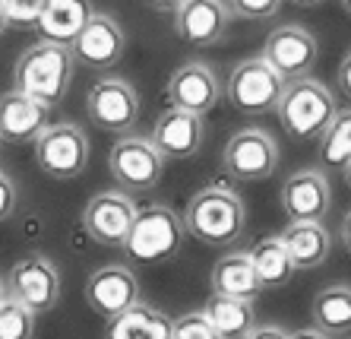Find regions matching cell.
<instances>
[{
    "label": "cell",
    "instance_id": "e575fe53",
    "mask_svg": "<svg viewBox=\"0 0 351 339\" xmlns=\"http://www.w3.org/2000/svg\"><path fill=\"white\" fill-rule=\"evenodd\" d=\"M339 241H342V248H345V254L351 257V209L345 213V219H342V225H339Z\"/></svg>",
    "mask_w": 351,
    "mask_h": 339
},
{
    "label": "cell",
    "instance_id": "2e32d148",
    "mask_svg": "<svg viewBox=\"0 0 351 339\" xmlns=\"http://www.w3.org/2000/svg\"><path fill=\"white\" fill-rule=\"evenodd\" d=\"M231 19L225 0H180L174 10V35L190 48H213L225 38Z\"/></svg>",
    "mask_w": 351,
    "mask_h": 339
},
{
    "label": "cell",
    "instance_id": "cb8c5ba5",
    "mask_svg": "<svg viewBox=\"0 0 351 339\" xmlns=\"http://www.w3.org/2000/svg\"><path fill=\"white\" fill-rule=\"evenodd\" d=\"M311 317H313V327L323 330L329 339L351 333V285L332 282L326 289H319L313 295Z\"/></svg>",
    "mask_w": 351,
    "mask_h": 339
},
{
    "label": "cell",
    "instance_id": "4316f807",
    "mask_svg": "<svg viewBox=\"0 0 351 339\" xmlns=\"http://www.w3.org/2000/svg\"><path fill=\"white\" fill-rule=\"evenodd\" d=\"M319 159H323L326 168H339V172L351 159V108L335 111L332 124L323 130V137H319Z\"/></svg>",
    "mask_w": 351,
    "mask_h": 339
},
{
    "label": "cell",
    "instance_id": "30bf717a",
    "mask_svg": "<svg viewBox=\"0 0 351 339\" xmlns=\"http://www.w3.org/2000/svg\"><path fill=\"white\" fill-rule=\"evenodd\" d=\"M86 115L108 133H130L139 117V92L121 76H101L86 92Z\"/></svg>",
    "mask_w": 351,
    "mask_h": 339
},
{
    "label": "cell",
    "instance_id": "f35d334b",
    "mask_svg": "<svg viewBox=\"0 0 351 339\" xmlns=\"http://www.w3.org/2000/svg\"><path fill=\"white\" fill-rule=\"evenodd\" d=\"M294 7H319V3H326V0H288Z\"/></svg>",
    "mask_w": 351,
    "mask_h": 339
},
{
    "label": "cell",
    "instance_id": "52a82bcc",
    "mask_svg": "<svg viewBox=\"0 0 351 339\" xmlns=\"http://www.w3.org/2000/svg\"><path fill=\"white\" fill-rule=\"evenodd\" d=\"M108 172L117 181V187L127 194L152 191L165 174V156L152 146L149 137L121 133V140L108 152Z\"/></svg>",
    "mask_w": 351,
    "mask_h": 339
},
{
    "label": "cell",
    "instance_id": "e0dca14e",
    "mask_svg": "<svg viewBox=\"0 0 351 339\" xmlns=\"http://www.w3.org/2000/svg\"><path fill=\"white\" fill-rule=\"evenodd\" d=\"M136 301H139V279L127 264L98 266L89 276V282H86V305L105 320L117 317Z\"/></svg>",
    "mask_w": 351,
    "mask_h": 339
},
{
    "label": "cell",
    "instance_id": "1f68e13d",
    "mask_svg": "<svg viewBox=\"0 0 351 339\" xmlns=\"http://www.w3.org/2000/svg\"><path fill=\"white\" fill-rule=\"evenodd\" d=\"M16 207H19V187H16V181H13L7 172H0V225L7 222V219H13Z\"/></svg>",
    "mask_w": 351,
    "mask_h": 339
},
{
    "label": "cell",
    "instance_id": "b9f144b4",
    "mask_svg": "<svg viewBox=\"0 0 351 339\" xmlns=\"http://www.w3.org/2000/svg\"><path fill=\"white\" fill-rule=\"evenodd\" d=\"M339 7H342L345 13H348V16H351V0H339Z\"/></svg>",
    "mask_w": 351,
    "mask_h": 339
},
{
    "label": "cell",
    "instance_id": "7c38bea8",
    "mask_svg": "<svg viewBox=\"0 0 351 339\" xmlns=\"http://www.w3.org/2000/svg\"><path fill=\"white\" fill-rule=\"evenodd\" d=\"M278 200L288 222H326L332 209V187L319 168H298L282 181Z\"/></svg>",
    "mask_w": 351,
    "mask_h": 339
},
{
    "label": "cell",
    "instance_id": "ab89813d",
    "mask_svg": "<svg viewBox=\"0 0 351 339\" xmlns=\"http://www.w3.org/2000/svg\"><path fill=\"white\" fill-rule=\"evenodd\" d=\"M342 178H345V184H348V191H351V159L342 165Z\"/></svg>",
    "mask_w": 351,
    "mask_h": 339
},
{
    "label": "cell",
    "instance_id": "f1b7e54d",
    "mask_svg": "<svg viewBox=\"0 0 351 339\" xmlns=\"http://www.w3.org/2000/svg\"><path fill=\"white\" fill-rule=\"evenodd\" d=\"M171 339H221L203 311H187L171 320Z\"/></svg>",
    "mask_w": 351,
    "mask_h": 339
},
{
    "label": "cell",
    "instance_id": "f546056e",
    "mask_svg": "<svg viewBox=\"0 0 351 339\" xmlns=\"http://www.w3.org/2000/svg\"><path fill=\"white\" fill-rule=\"evenodd\" d=\"M225 3H228L231 16L260 23V19H272V16H276L285 0H225Z\"/></svg>",
    "mask_w": 351,
    "mask_h": 339
},
{
    "label": "cell",
    "instance_id": "8d00e7d4",
    "mask_svg": "<svg viewBox=\"0 0 351 339\" xmlns=\"http://www.w3.org/2000/svg\"><path fill=\"white\" fill-rule=\"evenodd\" d=\"M288 339H329L323 330L317 327H304V330H288Z\"/></svg>",
    "mask_w": 351,
    "mask_h": 339
},
{
    "label": "cell",
    "instance_id": "4fadbf2b",
    "mask_svg": "<svg viewBox=\"0 0 351 339\" xmlns=\"http://www.w3.org/2000/svg\"><path fill=\"white\" fill-rule=\"evenodd\" d=\"M260 58L269 67H276L285 80L307 76L319 58V42L311 29H304V25H298V23H285V25H276V29L266 35Z\"/></svg>",
    "mask_w": 351,
    "mask_h": 339
},
{
    "label": "cell",
    "instance_id": "ffe728a7",
    "mask_svg": "<svg viewBox=\"0 0 351 339\" xmlns=\"http://www.w3.org/2000/svg\"><path fill=\"white\" fill-rule=\"evenodd\" d=\"M278 238L285 244L294 270H317L326 264L332 250V235L323 222H288Z\"/></svg>",
    "mask_w": 351,
    "mask_h": 339
},
{
    "label": "cell",
    "instance_id": "7a4b0ae2",
    "mask_svg": "<svg viewBox=\"0 0 351 339\" xmlns=\"http://www.w3.org/2000/svg\"><path fill=\"white\" fill-rule=\"evenodd\" d=\"M73 51L66 45L58 42H41L29 45L16 58V67H13V89L32 95V99L45 102V105H60L73 83Z\"/></svg>",
    "mask_w": 351,
    "mask_h": 339
},
{
    "label": "cell",
    "instance_id": "83f0119b",
    "mask_svg": "<svg viewBox=\"0 0 351 339\" xmlns=\"http://www.w3.org/2000/svg\"><path fill=\"white\" fill-rule=\"evenodd\" d=\"M35 317L16 298H3L0 301V339H32L35 336Z\"/></svg>",
    "mask_w": 351,
    "mask_h": 339
},
{
    "label": "cell",
    "instance_id": "7bdbcfd3",
    "mask_svg": "<svg viewBox=\"0 0 351 339\" xmlns=\"http://www.w3.org/2000/svg\"><path fill=\"white\" fill-rule=\"evenodd\" d=\"M0 143H3V140H0Z\"/></svg>",
    "mask_w": 351,
    "mask_h": 339
},
{
    "label": "cell",
    "instance_id": "74e56055",
    "mask_svg": "<svg viewBox=\"0 0 351 339\" xmlns=\"http://www.w3.org/2000/svg\"><path fill=\"white\" fill-rule=\"evenodd\" d=\"M10 29V19H7V7H3V0H0V35Z\"/></svg>",
    "mask_w": 351,
    "mask_h": 339
},
{
    "label": "cell",
    "instance_id": "5b68a950",
    "mask_svg": "<svg viewBox=\"0 0 351 339\" xmlns=\"http://www.w3.org/2000/svg\"><path fill=\"white\" fill-rule=\"evenodd\" d=\"M282 89H285V76L276 67H269L263 58H244L241 64L231 67V76L221 86V95L228 99L234 111L256 117L276 111Z\"/></svg>",
    "mask_w": 351,
    "mask_h": 339
},
{
    "label": "cell",
    "instance_id": "d6a6232c",
    "mask_svg": "<svg viewBox=\"0 0 351 339\" xmlns=\"http://www.w3.org/2000/svg\"><path fill=\"white\" fill-rule=\"evenodd\" d=\"M244 339H288V330L278 323H256Z\"/></svg>",
    "mask_w": 351,
    "mask_h": 339
},
{
    "label": "cell",
    "instance_id": "ac0fdd59",
    "mask_svg": "<svg viewBox=\"0 0 351 339\" xmlns=\"http://www.w3.org/2000/svg\"><path fill=\"white\" fill-rule=\"evenodd\" d=\"M149 140L165 159H174V162L193 159L199 156V149L206 143V117L180 111V108H168L156 117Z\"/></svg>",
    "mask_w": 351,
    "mask_h": 339
},
{
    "label": "cell",
    "instance_id": "9a60e30c",
    "mask_svg": "<svg viewBox=\"0 0 351 339\" xmlns=\"http://www.w3.org/2000/svg\"><path fill=\"white\" fill-rule=\"evenodd\" d=\"M70 51H73V60H80L89 70H111L121 64L127 51V35L111 13H92L89 23L73 38Z\"/></svg>",
    "mask_w": 351,
    "mask_h": 339
},
{
    "label": "cell",
    "instance_id": "836d02e7",
    "mask_svg": "<svg viewBox=\"0 0 351 339\" xmlns=\"http://www.w3.org/2000/svg\"><path fill=\"white\" fill-rule=\"evenodd\" d=\"M335 80H339V89H342L345 99H351V51L342 58V64H339V73H335Z\"/></svg>",
    "mask_w": 351,
    "mask_h": 339
},
{
    "label": "cell",
    "instance_id": "6da1fadb",
    "mask_svg": "<svg viewBox=\"0 0 351 339\" xmlns=\"http://www.w3.org/2000/svg\"><path fill=\"white\" fill-rule=\"evenodd\" d=\"M184 229L206 248L228 250L247 232V207L228 184H206L187 200Z\"/></svg>",
    "mask_w": 351,
    "mask_h": 339
},
{
    "label": "cell",
    "instance_id": "603a6c76",
    "mask_svg": "<svg viewBox=\"0 0 351 339\" xmlns=\"http://www.w3.org/2000/svg\"><path fill=\"white\" fill-rule=\"evenodd\" d=\"M105 339H171V317L146 301H136L108 320Z\"/></svg>",
    "mask_w": 351,
    "mask_h": 339
},
{
    "label": "cell",
    "instance_id": "44dd1931",
    "mask_svg": "<svg viewBox=\"0 0 351 339\" xmlns=\"http://www.w3.org/2000/svg\"><path fill=\"white\" fill-rule=\"evenodd\" d=\"M209 285H213L215 295L247 298V301H256V295L263 292L260 279H256V270H254V260H250L247 250H228V254H221L213 266Z\"/></svg>",
    "mask_w": 351,
    "mask_h": 339
},
{
    "label": "cell",
    "instance_id": "ba28073f",
    "mask_svg": "<svg viewBox=\"0 0 351 339\" xmlns=\"http://www.w3.org/2000/svg\"><path fill=\"white\" fill-rule=\"evenodd\" d=\"M282 152L269 130L263 127H244L228 137L221 149V168L234 181H269L276 174Z\"/></svg>",
    "mask_w": 351,
    "mask_h": 339
},
{
    "label": "cell",
    "instance_id": "4dcf8cb0",
    "mask_svg": "<svg viewBox=\"0 0 351 339\" xmlns=\"http://www.w3.org/2000/svg\"><path fill=\"white\" fill-rule=\"evenodd\" d=\"M3 7H7L10 25H16V29H29V25L38 23L41 10H45V0H3Z\"/></svg>",
    "mask_w": 351,
    "mask_h": 339
},
{
    "label": "cell",
    "instance_id": "7402d4cb",
    "mask_svg": "<svg viewBox=\"0 0 351 339\" xmlns=\"http://www.w3.org/2000/svg\"><path fill=\"white\" fill-rule=\"evenodd\" d=\"M92 13H95L92 0H45V10H41L35 29L41 32V38L70 48Z\"/></svg>",
    "mask_w": 351,
    "mask_h": 339
},
{
    "label": "cell",
    "instance_id": "d4e9b609",
    "mask_svg": "<svg viewBox=\"0 0 351 339\" xmlns=\"http://www.w3.org/2000/svg\"><path fill=\"white\" fill-rule=\"evenodd\" d=\"M203 314L209 317V323L215 327V333L221 339H244L256 327L254 301H247V298H228L213 292V298L203 307Z\"/></svg>",
    "mask_w": 351,
    "mask_h": 339
},
{
    "label": "cell",
    "instance_id": "484cf974",
    "mask_svg": "<svg viewBox=\"0 0 351 339\" xmlns=\"http://www.w3.org/2000/svg\"><path fill=\"white\" fill-rule=\"evenodd\" d=\"M247 254L254 260L256 279H260L263 289H285L288 282L294 279V273H298L278 235H269V238L256 241V248L247 250Z\"/></svg>",
    "mask_w": 351,
    "mask_h": 339
},
{
    "label": "cell",
    "instance_id": "277c9868",
    "mask_svg": "<svg viewBox=\"0 0 351 339\" xmlns=\"http://www.w3.org/2000/svg\"><path fill=\"white\" fill-rule=\"evenodd\" d=\"M184 219L171 207L152 203L136 209V219L130 225V235L123 241V254L136 264H165L184 244Z\"/></svg>",
    "mask_w": 351,
    "mask_h": 339
},
{
    "label": "cell",
    "instance_id": "9c48e42d",
    "mask_svg": "<svg viewBox=\"0 0 351 339\" xmlns=\"http://www.w3.org/2000/svg\"><path fill=\"white\" fill-rule=\"evenodd\" d=\"M3 279H7V295L16 298L19 305H25L32 314H45V311L58 307L60 273L45 254L19 257Z\"/></svg>",
    "mask_w": 351,
    "mask_h": 339
},
{
    "label": "cell",
    "instance_id": "8fae6325",
    "mask_svg": "<svg viewBox=\"0 0 351 339\" xmlns=\"http://www.w3.org/2000/svg\"><path fill=\"white\" fill-rule=\"evenodd\" d=\"M136 200L127 191H98L82 209V232L101 248H123L136 219Z\"/></svg>",
    "mask_w": 351,
    "mask_h": 339
},
{
    "label": "cell",
    "instance_id": "5bb4252c",
    "mask_svg": "<svg viewBox=\"0 0 351 339\" xmlns=\"http://www.w3.org/2000/svg\"><path fill=\"white\" fill-rule=\"evenodd\" d=\"M168 102L171 108L190 111V115L206 117L209 111H215V105L221 102V80L215 73L213 64L206 60H187L168 80Z\"/></svg>",
    "mask_w": 351,
    "mask_h": 339
},
{
    "label": "cell",
    "instance_id": "d6986e66",
    "mask_svg": "<svg viewBox=\"0 0 351 339\" xmlns=\"http://www.w3.org/2000/svg\"><path fill=\"white\" fill-rule=\"evenodd\" d=\"M51 124V105L32 99L19 89L0 95V140L7 143H35L45 127Z\"/></svg>",
    "mask_w": 351,
    "mask_h": 339
},
{
    "label": "cell",
    "instance_id": "8992f818",
    "mask_svg": "<svg viewBox=\"0 0 351 339\" xmlns=\"http://www.w3.org/2000/svg\"><path fill=\"white\" fill-rule=\"evenodd\" d=\"M35 162L54 181H73L89 165V133L73 121L48 124L35 137Z\"/></svg>",
    "mask_w": 351,
    "mask_h": 339
},
{
    "label": "cell",
    "instance_id": "60d3db41",
    "mask_svg": "<svg viewBox=\"0 0 351 339\" xmlns=\"http://www.w3.org/2000/svg\"><path fill=\"white\" fill-rule=\"evenodd\" d=\"M3 298H7V279L0 276V301H3Z\"/></svg>",
    "mask_w": 351,
    "mask_h": 339
},
{
    "label": "cell",
    "instance_id": "3957f363",
    "mask_svg": "<svg viewBox=\"0 0 351 339\" xmlns=\"http://www.w3.org/2000/svg\"><path fill=\"white\" fill-rule=\"evenodd\" d=\"M335 99L326 86L313 80V76H294L285 80L282 99L276 105V115L285 127V133L291 140H319L323 130L332 124L335 117Z\"/></svg>",
    "mask_w": 351,
    "mask_h": 339
},
{
    "label": "cell",
    "instance_id": "d590c367",
    "mask_svg": "<svg viewBox=\"0 0 351 339\" xmlns=\"http://www.w3.org/2000/svg\"><path fill=\"white\" fill-rule=\"evenodd\" d=\"M149 10H156V13H174L180 7V0H143Z\"/></svg>",
    "mask_w": 351,
    "mask_h": 339
}]
</instances>
